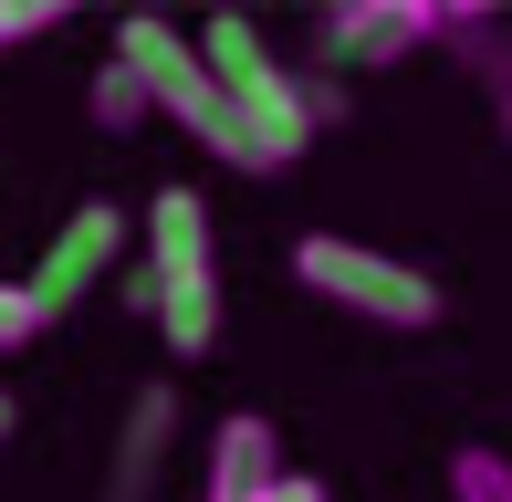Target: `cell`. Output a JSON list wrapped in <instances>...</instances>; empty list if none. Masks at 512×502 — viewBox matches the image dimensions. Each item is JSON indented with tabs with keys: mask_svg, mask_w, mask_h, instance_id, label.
Masks as SVG:
<instances>
[{
	"mask_svg": "<svg viewBox=\"0 0 512 502\" xmlns=\"http://www.w3.org/2000/svg\"><path fill=\"white\" fill-rule=\"evenodd\" d=\"M84 105H95V126H136V116H147V84H136L126 63H105V74H95V95H84Z\"/></svg>",
	"mask_w": 512,
	"mask_h": 502,
	"instance_id": "30bf717a",
	"label": "cell"
},
{
	"mask_svg": "<svg viewBox=\"0 0 512 502\" xmlns=\"http://www.w3.org/2000/svg\"><path fill=\"white\" fill-rule=\"evenodd\" d=\"M502 136H512V84H502Z\"/></svg>",
	"mask_w": 512,
	"mask_h": 502,
	"instance_id": "5bb4252c",
	"label": "cell"
},
{
	"mask_svg": "<svg viewBox=\"0 0 512 502\" xmlns=\"http://www.w3.org/2000/svg\"><path fill=\"white\" fill-rule=\"evenodd\" d=\"M42 32H63V11H53V0H21V11L0 0V53H11V42H42Z\"/></svg>",
	"mask_w": 512,
	"mask_h": 502,
	"instance_id": "8fae6325",
	"label": "cell"
},
{
	"mask_svg": "<svg viewBox=\"0 0 512 502\" xmlns=\"http://www.w3.org/2000/svg\"><path fill=\"white\" fill-rule=\"evenodd\" d=\"M42 335H53V304L32 293V272H21V283H0V356L42 346Z\"/></svg>",
	"mask_w": 512,
	"mask_h": 502,
	"instance_id": "ba28073f",
	"label": "cell"
},
{
	"mask_svg": "<svg viewBox=\"0 0 512 502\" xmlns=\"http://www.w3.org/2000/svg\"><path fill=\"white\" fill-rule=\"evenodd\" d=\"M283 482V440H272L262 408H230L220 429H209V502H272Z\"/></svg>",
	"mask_w": 512,
	"mask_h": 502,
	"instance_id": "52a82bcc",
	"label": "cell"
},
{
	"mask_svg": "<svg viewBox=\"0 0 512 502\" xmlns=\"http://www.w3.org/2000/svg\"><path fill=\"white\" fill-rule=\"evenodd\" d=\"M450 502H512V461L502 450H460L450 461Z\"/></svg>",
	"mask_w": 512,
	"mask_h": 502,
	"instance_id": "9c48e42d",
	"label": "cell"
},
{
	"mask_svg": "<svg viewBox=\"0 0 512 502\" xmlns=\"http://www.w3.org/2000/svg\"><path fill=\"white\" fill-rule=\"evenodd\" d=\"M11 429H21V408H11V387H0V440H11Z\"/></svg>",
	"mask_w": 512,
	"mask_h": 502,
	"instance_id": "4fadbf2b",
	"label": "cell"
},
{
	"mask_svg": "<svg viewBox=\"0 0 512 502\" xmlns=\"http://www.w3.org/2000/svg\"><path fill=\"white\" fill-rule=\"evenodd\" d=\"M199 63H209V84H220V105H230V126L251 136V157H262V178L272 168H293V157L314 147V126L335 116V95H324V84H304V74H283V63L262 53V32H251V21H199Z\"/></svg>",
	"mask_w": 512,
	"mask_h": 502,
	"instance_id": "6da1fadb",
	"label": "cell"
},
{
	"mask_svg": "<svg viewBox=\"0 0 512 502\" xmlns=\"http://www.w3.org/2000/svg\"><path fill=\"white\" fill-rule=\"evenodd\" d=\"M115 63L147 84V116H178V136H199L220 168H251V178H262V157H251L241 126H230V105H220V84H209V63H199L189 32H168V21H126V32H115Z\"/></svg>",
	"mask_w": 512,
	"mask_h": 502,
	"instance_id": "3957f363",
	"label": "cell"
},
{
	"mask_svg": "<svg viewBox=\"0 0 512 502\" xmlns=\"http://www.w3.org/2000/svg\"><path fill=\"white\" fill-rule=\"evenodd\" d=\"M293 283L324 293L335 314H356V325H387V335L439 325V283H429V272L398 262V251L345 241V231H304V241H293Z\"/></svg>",
	"mask_w": 512,
	"mask_h": 502,
	"instance_id": "7a4b0ae2",
	"label": "cell"
},
{
	"mask_svg": "<svg viewBox=\"0 0 512 502\" xmlns=\"http://www.w3.org/2000/svg\"><path fill=\"white\" fill-rule=\"evenodd\" d=\"M272 502H335V492H324L314 471H283V482H272Z\"/></svg>",
	"mask_w": 512,
	"mask_h": 502,
	"instance_id": "7c38bea8",
	"label": "cell"
},
{
	"mask_svg": "<svg viewBox=\"0 0 512 502\" xmlns=\"http://www.w3.org/2000/svg\"><path fill=\"white\" fill-rule=\"evenodd\" d=\"M450 21L429 11V0H345V11H324V53L345 63V74H377V63H408L418 42H439Z\"/></svg>",
	"mask_w": 512,
	"mask_h": 502,
	"instance_id": "5b68a950",
	"label": "cell"
},
{
	"mask_svg": "<svg viewBox=\"0 0 512 502\" xmlns=\"http://www.w3.org/2000/svg\"><path fill=\"white\" fill-rule=\"evenodd\" d=\"M115 262H126V210H115V199H84V210L53 231V251L32 262V293H42L53 314H74V304L105 283Z\"/></svg>",
	"mask_w": 512,
	"mask_h": 502,
	"instance_id": "277c9868",
	"label": "cell"
},
{
	"mask_svg": "<svg viewBox=\"0 0 512 502\" xmlns=\"http://www.w3.org/2000/svg\"><path fill=\"white\" fill-rule=\"evenodd\" d=\"M168 283H209V199L189 178H168L147 199V293H168Z\"/></svg>",
	"mask_w": 512,
	"mask_h": 502,
	"instance_id": "8992f818",
	"label": "cell"
}]
</instances>
